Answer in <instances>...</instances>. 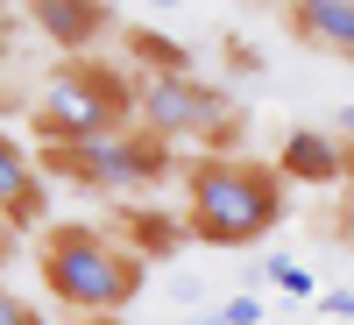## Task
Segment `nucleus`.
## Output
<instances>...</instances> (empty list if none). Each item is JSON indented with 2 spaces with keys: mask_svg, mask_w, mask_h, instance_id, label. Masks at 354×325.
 <instances>
[{
  "mask_svg": "<svg viewBox=\"0 0 354 325\" xmlns=\"http://www.w3.org/2000/svg\"><path fill=\"white\" fill-rule=\"evenodd\" d=\"M283 177L248 156H198L185 163V233L205 248H255L283 226Z\"/></svg>",
  "mask_w": 354,
  "mask_h": 325,
  "instance_id": "1",
  "label": "nucleus"
},
{
  "mask_svg": "<svg viewBox=\"0 0 354 325\" xmlns=\"http://www.w3.org/2000/svg\"><path fill=\"white\" fill-rule=\"evenodd\" d=\"M36 269L50 283V297L64 311H85V318H113L121 304H135V290H142L135 248L100 233V226H50Z\"/></svg>",
  "mask_w": 354,
  "mask_h": 325,
  "instance_id": "2",
  "label": "nucleus"
},
{
  "mask_svg": "<svg viewBox=\"0 0 354 325\" xmlns=\"http://www.w3.org/2000/svg\"><path fill=\"white\" fill-rule=\"evenodd\" d=\"M28 121L50 149H78V141H100L113 128L135 121V78L113 64H57L36 85V106Z\"/></svg>",
  "mask_w": 354,
  "mask_h": 325,
  "instance_id": "3",
  "label": "nucleus"
},
{
  "mask_svg": "<svg viewBox=\"0 0 354 325\" xmlns=\"http://www.w3.org/2000/svg\"><path fill=\"white\" fill-rule=\"evenodd\" d=\"M135 128L156 141H227L234 135V99L192 71H156L135 85Z\"/></svg>",
  "mask_w": 354,
  "mask_h": 325,
  "instance_id": "4",
  "label": "nucleus"
},
{
  "mask_svg": "<svg viewBox=\"0 0 354 325\" xmlns=\"http://www.w3.org/2000/svg\"><path fill=\"white\" fill-rule=\"evenodd\" d=\"M50 170H64L85 191H149L177 170V149L142 128H113L100 141H78V149H50Z\"/></svg>",
  "mask_w": 354,
  "mask_h": 325,
  "instance_id": "5",
  "label": "nucleus"
},
{
  "mask_svg": "<svg viewBox=\"0 0 354 325\" xmlns=\"http://www.w3.org/2000/svg\"><path fill=\"white\" fill-rule=\"evenodd\" d=\"M277 177L283 184H347V141H333L326 128H298V135H283V149H277Z\"/></svg>",
  "mask_w": 354,
  "mask_h": 325,
  "instance_id": "6",
  "label": "nucleus"
},
{
  "mask_svg": "<svg viewBox=\"0 0 354 325\" xmlns=\"http://www.w3.org/2000/svg\"><path fill=\"white\" fill-rule=\"evenodd\" d=\"M0 213H8L21 233L36 226L43 213H50V191H43V170H36V156L21 149V141L0 128Z\"/></svg>",
  "mask_w": 354,
  "mask_h": 325,
  "instance_id": "7",
  "label": "nucleus"
},
{
  "mask_svg": "<svg viewBox=\"0 0 354 325\" xmlns=\"http://www.w3.org/2000/svg\"><path fill=\"white\" fill-rule=\"evenodd\" d=\"M28 21H36L57 50H85V43L106 36L113 14H106V0H28Z\"/></svg>",
  "mask_w": 354,
  "mask_h": 325,
  "instance_id": "8",
  "label": "nucleus"
},
{
  "mask_svg": "<svg viewBox=\"0 0 354 325\" xmlns=\"http://www.w3.org/2000/svg\"><path fill=\"white\" fill-rule=\"evenodd\" d=\"M290 28H298V43L354 64V0H290Z\"/></svg>",
  "mask_w": 354,
  "mask_h": 325,
  "instance_id": "9",
  "label": "nucleus"
},
{
  "mask_svg": "<svg viewBox=\"0 0 354 325\" xmlns=\"http://www.w3.org/2000/svg\"><path fill=\"white\" fill-rule=\"evenodd\" d=\"M128 233H135V262H149V255H170L177 241H185V226L177 219H156V213H128Z\"/></svg>",
  "mask_w": 354,
  "mask_h": 325,
  "instance_id": "10",
  "label": "nucleus"
},
{
  "mask_svg": "<svg viewBox=\"0 0 354 325\" xmlns=\"http://www.w3.org/2000/svg\"><path fill=\"white\" fill-rule=\"evenodd\" d=\"M255 276H262V283H277L283 297H319V283H312V269H305V262H290V255H270V262H262Z\"/></svg>",
  "mask_w": 354,
  "mask_h": 325,
  "instance_id": "11",
  "label": "nucleus"
},
{
  "mask_svg": "<svg viewBox=\"0 0 354 325\" xmlns=\"http://www.w3.org/2000/svg\"><path fill=\"white\" fill-rule=\"evenodd\" d=\"M135 57L149 64V78H156V71H185V50L163 43V36H149V28H135Z\"/></svg>",
  "mask_w": 354,
  "mask_h": 325,
  "instance_id": "12",
  "label": "nucleus"
},
{
  "mask_svg": "<svg viewBox=\"0 0 354 325\" xmlns=\"http://www.w3.org/2000/svg\"><path fill=\"white\" fill-rule=\"evenodd\" d=\"M270 311H262V297L255 290H234V297H220L213 304V325H262Z\"/></svg>",
  "mask_w": 354,
  "mask_h": 325,
  "instance_id": "13",
  "label": "nucleus"
},
{
  "mask_svg": "<svg viewBox=\"0 0 354 325\" xmlns=\"http://www.w3.org/2000/svg\"><path fill=\"white\" fill-rule=\"evenodd\" d=\"M0 325H50L36 304H28V297H15V290L8 283H0Z\"/></svg>",
  "mask_w": 354,
  "mask_h": 325,
  "instance_id": "14",
  "label": "nucleus"
},
{
  "mask_svg": "<svg viewBox=\"0 0 354 325\" xmlns=\"http://www.w3.org/2000/svg\"><path fill=\"white\" fill-rule=\"evenodd\" d=\"M319 304H326V318H354V290H319Z\"/></svg>",
  "mask_w": 354,
  "mask_h": 325,
  "instance_id": "15",
  "label": "nucleus"
},
{
  "mask_svg": "<svg viewBox=\"0 0 354 325\" xmlns=\"http://www.w3.org/2000/svg\"><path fill=\"white\" fill-rule=\"evenodd\" d=\"M15 248H21V226H15L8 213H0V269H8V262H15Z\"/></svg>",
  "mask_w": 354,
  "mask_h": 325,
  "instance_id": "16",
  "label": "nucleus"
},
{
  "mask_svg": "<svg viewBox=\"0 0 354 325\" xmlns=\"http://www.w3.org/2000/svg\"><path fill=\"white\" fill-rule=\"evenodd\" d=\"M326 135H333V141H354V106H340V113H333V128H326Z\"/></svg>",
  "mask_w": 354,
  "mask_h": 325,
  "instance_id": "17",
  "label": "nucleus"
},
{
  "mask_svg": "<svg viewBox=\"0 0 354 325\" xmlns=\"http://www.w3.org/2000/svg\"><path fill=\"white\" fill-rule=\"evenodd\" d=\"M347 184H354V141H347Z\"/></svg>",
  "mask_w": 354,
  "mask_h": 325,
  "instance_id": "18",
  "label": "nucleus"
},
{
  "mask_svg": "<svg viewBox=\"0 0 354 325\" xmlns=\"http://www.w3.org/2000/svg\"><path fill=\"white\" fill-rule=\"evenodd\" d=\"M149 8H185V0H149Z\"/></svg>",
  "mask_w": 354,
  "mask_h": 325,
  "instance_id": "19",
  "label": "nucleus"
},
{
  "mask_svg": "<svg viewBox=\"0 0 354 325\" xmlns=\"http://www.w3.org/2000/svg\"><path fill=\"white\" fill-rule=\"evenodd\" d=\"M0 36H8V8H0Z\"/></svg>",
  "mask_w": 354,
  "mask_h": 325,
  "instance_id": "20",
  "label": "nucleus"
}]
</instances>
